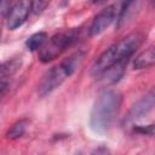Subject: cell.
<instances>
[{
  "label": "cell",
  "instance_id": "cell-1",
  "mask_svg": "<svg viewBox=\"0 0 155 155\" xmlns=\"http://www.w3.org/2000/svg\"><path fill=\"white\" fill-rule=\"evenodd\" d=\"M144 34L140 31H133L117 42L108 47L93 63L91 68V74L94 78H99L107 70L122 63H127L133 53L144 42Z\"/></svg>",
  "mask_w": 155,
  "mask_h": 155
},
{
  "label": "cell",
  "instance_id": "cell-6",
  "mask_svg": "<svg viewBox=\"0 0 155 155\" xmlns=\"http://www.w3.org/2000/svg\"><path fill=\"white\" fill-rule=\"evenodd\" d=\"M115 19H117L116 6L115 5L107 6L101 12H98V15L93 18L91 27H90V36L94 38V36L101 35L114 23Z\"/></svg>",
  "mask_w": 155,
  "mask_h": 155
},
{
  "label": "cell",
  "instance_id": "cell-8",
  "mask_svg": "<svg viewBox=\"0 0 155 155\" xmlns=\"http://www.w3.org/2000/svg\"><path fill=\"white\" fill-rule=\"evenodd\" d=\"M22 67V58L21 57H13L10 58L7 61H5L1 64V69H0V75H1V94L5 96L6 91L10 86V78L12 75H15L19 68Z\"/></svg>",
  "mask_w": 155,
  "mask_h": 155
},
{
  "label": "cell",
  "instance_id": "cell-5",
  "mask_svg": "<svg viewBox=\"0 0 155 155\" xmlns=\"http://www.w3.org/2000/svg\"><path fill=\"white\" fill-rule=\"evenodd\" d=\"M155 109V87L148 91L142 98H139L128 110L126 116L124 117V125H132L143 117H145L149 113Z\"/></svg>",
  "mask_w": 155,
  "mask_h": 155
},
{
  "label": "cell",
  "instance_id": "cell-13",
  "mask_svg": "<svg viewBox=\"0 0 155 155\" xmlns=\"http://www.w3.org/2000/svg\"><path fill=\"white\" fill-rule=\"evenodd\" d=\"M46 6H48L47 1H34L31 2V12L34 15H39L46 8Z\"/></svg>",
  "mask_w": 155,
  "mask_h": 155
},
{
  "label": "cell",
  "instance_id": "cell-10",
  "mask_svg": "<svg viewBox=\"0 0 155 155\" xmlns=\"http://www.w3.org/2000/svg\"><path fill=\"white\" fill-rule=\"evenodd\" d=\"M29 125H30V120L29 119H21V120H18L6 132V138L11 139V140H16V139L22 138L25 134Z\"/></svg>",
  "mask_w": 155,
  "mask_h": 155
},
{
  "label": "cell",
  "instance_id": "cell-11",
  "mask_svg": "<svg viewBox=\"0 0 155 155\" xmlns=\"http://www.w3.org/2000/svg\"><path fill=\"white\" fill-rule=\"evenodd\" d=\"M47 40V34L45 31H39L28 38V40L25 41V46L29 51H40Z\"/></svg>",
  "mask_w": 155,
  "mask_h": 155
},
{
  "label": "cell",
  "instance_id": "cell-4",
  "mask_svg": "<svg viewBox=\"0 0 155 155\" xmlns=\"http://www.w3.org/2000/svg\"><path fill=\"white\" fill-rule=\"evenodd\" d=\"M79 34H80L79 28H73L54 34L46 41V44L39 51V59L42 63H48L56 59L78 40Z\"/></svg>",
  "mask_w": 155,
  "mask_h": 155
},
{
  "label": "cell",
  "instance_id": "cell-2",
  "mask_svg": "<svg viewBox=\"0 0 155 155\" xmlns=\"http://www.w3.org/2000/svg\"><path fill=\"white\" fill-rule=\"evenodd\" d=\"M122 96L116 90L103 91L97 99L90 113V127L96 133H104L109 131L120 111Z\"/></svg>",
  "mask_w": 155,
  "mask_h": 155
},
{
  "label": "cell",
  "instance_id": "cell-9",
  "mask_svg": "<svg viewBox=\"0 0 155 155\" xmlns=\"http://www.w3.org/2000/svg\"><path fill=\"white\" fill-rule=\"evenodd\" d=\"M153 65H155V45L149 46L148 48H145L140 53H138L133 62V67L137 70L147 69Z\"/></svg>",
  "mask_w": 155,
  "mask_h": 155
},
{
  "label": "cell",
  "instance_id": "cell-14",
  "mask_svg": "<svg viewBox=\"0 0 155 155\" xmlns=\"http://www.w3.org/2000/svg\"><path fill=\"white\" fill-rule=\"evenodd\" d=\"M91 155H110V150H109V148H107L104 145H101V147L96 148L91 153Z\"/></svg>",
  "mask_w": 155,
  "mask_h": 155
},
{
  "label": "cell",
  "instance_id": "cell-12",
  "mask_svg": "<svg viewBox=\"0 0 155 155\" xmlns=\"http://www.w3.org/2000/svg\"><path fill=\"white\" fill-rule=\"evenodd\" d=\"M133 131L143 136H155V122L145 126H134Z\"/></svg>",
  "mask_w": 155,
  "mask_h": 155
},
{
  "label": "cell",
  "instance_id": "cell-15",
  "mask_svg": "<svg viewBox=\"0 0 155 155\" xmlns=\"http://www.w3.org/2000/svg\"><path fill=\"white\" fill-rule=\"evenodd\" d=\"M12 5H13V2H8V1H4L1 4V15H2V17H7Z\"/></svg>",
  "mask_w": 155,
  "mask_h": 155
},
{
  "label": "cell",
  "instance_id": "cell-16",
  "mask_svg": "<svg viewBox=\"0 0 155 155\" xmlns=\"http://www.w3.org/2000/svg\"><path fill=\"white\" fill-rule=\"evenodd\" d=\"M75 155H82V153H81V151H78V153H76Z\"/></svg>",
  "mask_w": 155,
  "mask_h": 155
},
{
  "label": "cell",
  "instance_id": "cell-3",
  "mask_svg": "<svg viewBox=\"0 0 155 155\" xmlns=\"http://www.w3.org/2000/svg\"><path fill=\"white\" fill-rule=\"evenodd\" d=\"M85 51H76L59 64L51 68L38 86V94L42 98L57 90L67 79H69L82 64L85 58Z\"/></svg>",
  "mask_w": 155,
  "mask_h": 155
},
{
  "label": "cell",
  "instance_id": "cell-7",
  "mask_svg": "<svg viewBox=\"0 0 155 155\" xmlns=\"http://www.w3.org/2000/svg\"><path fill=\"white\" fill-rule=\"evenodd\" d=\"M31 12V2L30 1H18L13 2L7 17V28L10 30H15L23 25V23L27 21L29 13Z\"/></svg>",
  "mask_w": 155,
  "mask_h": 155
}]
</instances>
